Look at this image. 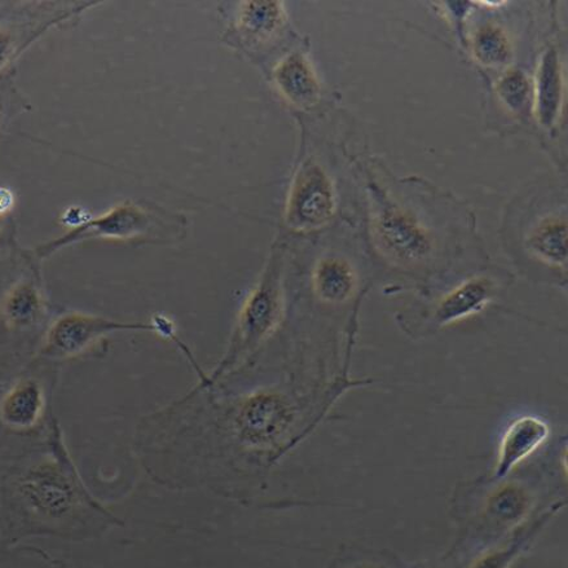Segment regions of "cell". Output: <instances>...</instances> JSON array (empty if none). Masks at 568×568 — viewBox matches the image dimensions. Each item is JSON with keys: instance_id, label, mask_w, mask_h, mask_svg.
Segmentation results:
<instances>
[{"instance_id": "obj_13", "label": "cell", "mask_w": 568, "mask_h": 568, "mask_svg": "<svg viewBox=\"0 0 568 568\" xmlns=\"http://www.w3.org/2000/svg\"><path fill=\"white\" fill-rule=\"evenodd\" d=\"M535 258L551 267H566L568 258V229L565 217L550 216L539 222L526 240Z\"/></svg>"}, {"instance_id": "obj_12", "label": "cell", "mask_w": 568, "mask_h": 568, "mask_svg": "<svg viewBox=\"0 0 568 568\" xmlns=\"http://www.w3.org/2000/svg\"><path fill=\"white\" fill-rule=\"evenodd\" d=\"M43 409L42 386L34 379H22L0 403V422L13 432H30L41 423Z\"/></svg>"}, {"instance_id": "obj_1", "label": "cell", "mask_w": 568, "mask_h": 568, "mask_svg": "<svg viewBox=\"0 0 568 568\" xmlns=\"http://www.w3.org/2000/svg\"><path fill=\"white\" fill-rule=\"evenodd\" d=\"M98 513L54 437L41 456L6 481L0 496V548L28 539L74 536L89 530Z\"/></svg>"}, {"instance_id": "obj_8", "label": "cell", "mask_w": 568, "mask_h": 568, "mask_svg": "<svg viewBox=\"0 0 568 568\" xmlns=\"http://www.w3.org/2000/svg\"><path fill=\"white\" fill-rule=\"evenodd\" d=\"M550 434V425L539 416L526 415L513 419L497 449L495 478L507 477L520 463L538 453L549 440Z\"/></svg>"}, {"instance_id": "obj_7", "label": "cell", "mask_w": 568, "mask_h": 568, "mask_svg": "<svg viewBox=\"0 0 568 568\" xmlns=\"http://www.w3.org/2000/svg\"><path fill=\"white\" fill-rule=\"evenodd\" d=\"M155 227L152 214L135 205L115 206L104 215L92 217L82 227L70 231L65 236L54 240L53 243L42 247V254L58 251L61 246L75 243V241L100 237L112 240H129L145 236Z\"/></svg>"}, {"instance_id": "obj_10", "label": "cell", "mask_w": 568, "mask_h": 568, "mask_svg": "<svg viewBox=\"0 0 568 568\" xmlns=\"http://www.w3.org/2000/svg\"><path fill=\"white\" fill-rule=\"evenodd\" d=\"M495 291L491 278L465 280L439 300L434 310V322L439 326H448L480 314L493 302Z\"/></svg>"}, {"instance_id": "obj_4", "label": "cell", "mask_w": 568, "mask_h": 568, "mask_svg": "<svg viewBox=\"0 0 568 568\" xmlns=\"http://www.w3.org/2000/svg\"><path fill=\"white\" fill-rule=\"evenodd\" d=\"M369 194L373 205V232L378 246L388 258L407 266L429 258L434 248L430 232L406 209L396 204L390 194L377 183L369 184Z\"/></svg>"}, {"instance_id": "obj_20", "label": "cell", "mask_w": 568, "mask_h": 568, "mask_svg": "<svg viewBox=\"0 0 568 568\" xmlns=\"http://www.w3.org/2000/svg\"><path fill=\"white\" fill-rule=\"evenodd\" d=\"M496 93L501 103L515 114H526L532 105L530 78L520 69H508L496 83Z\"/></svg>"}, {"instance_id": "obj_19", "label": "cell", "mask_w": 568, "mask_h": 568, "mask_svg": "<svg viewBox=\"0 0 568 568\" xmlns=\"http://www.w3.org/2000/svg\"><path fill=\"white\" fill-rule=\"evenodd\" d=\"M556 510H549L536 519L530 526H525L513 536L509 542L499 549L489 550L488 554L479 557L470 568H510L520 555L531 546V542L536 539V536L542 530L544 526L547 525L551 516L555 515Z\"/></svg>"}, {"instance_id": "obj_16", "label": "cell", "mask_w": 568, "mask_h": 568, "mask_svg": "<svg viewBox=\"0 0 568 568\" xmlns=\"http://www.w3.org/2000/svg\"><path fill=\"white\" fill-rule=\"evenodd\" d=\"M43 302L41 294L29 283L14 285L0 305V315L8 328L26 329L41 321Z\"/></svg>"}, {"instance_id": "obj_23", "label": "cell", "mask_w": 568, "mask_h": 568, "mask_svg": "<svg viewBox=\"0 0 568 568\" xmlns=\"http://www.w3.org/2000/svg\"><path fill=\"white\" fill-rule=\"evenodd\" d=\"M14 207V194L11 190L0 186V216L10 214Z\"/></svg>"}, {"instance_id": "obj_6", "label": "cell", "mask_w": 568, "mask_h": 568, "mask_svg": "<svg viewBox=\"0 0 568 568\" xmlns=\"http://www.w3.org/2000/svg\"><path fill=\"white\" fill-rule=\"evenodd\" d=\"M294 419L292 404L277 393H258L241 407L237 426L241 438L254 447L277 445Z\"/></svg>"}, {"instance_id": "obj_25", "label": "cell", "mask_w": 568, "mask_h": 568, "mask_svg": "<svg viewBox=\"0 0 568 568\" xmlns=\"http://www.w3.org/2000/svg\"><path fill=\"white\" fill-rule=\"evenodd\" d=\"M352 568H386V567H384L383 565H378V564L364 562V564L355 565Z\"/></svg>"}, {"instance_id": "obj_15", "label": "cell", "mask_w": 568, "mask_h": 568, "mask_svg": "<svg viewBox=\"0 0 568 568\" xmlns=\"http://www.w3.org/2000/svg\"><path fill=\"white\" fill-rule=\"evenodd\" d=\"M283 6L280 2L244 3L239 14V30L247 41H268L284 26L286 13Z\"/></svg>"}, {"instance_id": "obj_24", "label": "cell", "mask_w": 568, "mask_h": 568, "mask_svg": "<svg viewBox=\"0 0 568 568\" xmlns=\"http://www.w3.org/2000/svg\"><path fill=\"white\" fill-rule=\"evenodd\" d=\"M11 38L4 33H0V69L7 64L8 59L11 57Z\"/></svg>"}, {"instance_id": "obj_5", "label": "cell", "mask_w": 568, "mask_h": 568, "mask_svg": "<svg viewBox=\"0 0 568 568\" xmlns=\"http://www.w3.org/2000/svg\"><path fill=\"white\" fill-rule=\"evenodd\" d=\"M336 207L332 179L321 165L308 161L300 169L287 197L286 224L298 232L315 231L331 222Z\"/></svg>"}, {"instance_id": "obj_9", "label": "cell", "mask_w": 568, "mask_h": 568, "mask_svg": "<svg viewBox=\"0 0 568 568\" xmlns=\"http://www.w3.org/2000/svg\"><path fill=\"white\" fill-rule=\"evenodd\" d=\"M565 101V75L561 58L554 47L542 52L532 88L536 119L542 128H555Z\"/></svg>"}, {"instance_id": "obj_17", "label": "cell", "mask_w": 568, "mask_h": 568, "mask_svg": "<svg viewBox=\"0 0 568 568\" xmlns=\"http://www.w3.org/2000/svg\"><path fill=\"white\" fill-rule=\"evenodd\" d=\"M532 508V496L523 486L504 485L487 497L486 513L489 519L501 526H518Z\"/></svg>"}, {"instance_id": "obj_3", "label": "cell", "mask_w": 568, "mask_h": 568, "mask_svg": "<svg viewBox=\"0 0 568 568\" xmlns=\"http://www.w3.org/2000/svg\"><path fill=\"white\" fill-rule=\"evenodd\" d=\"M123 331L152 332L176 342V326L165 315H154L150 323H123L81 313L62 315L47 332L43 352L53 357H74L88 352L108 334Z\"/></svg>"}, {"instance_id": "obj_22", "label": "cell", "mask_w": 568, "mask_h": 568, "mask_svg": "<svg viewBox=\"0 0 568 568\" xmlns=\"http://www.w3.org/2000/svg\"><path fill=\"white\" fill-rule=\"evenodd\" d=\"M91 220L92 215L89 213V210L80 206H70L61 215V223L72 231L82 227V225L88 224Z\"/></svg>"}, {"instance_id": "obj_21", "label": "cell", "mask_w": 568, "mask_h": 568, "mask_svg": "<svg viewBox=\"0 0 568 568\" xmlns=\"http://www.w3.org/2000/svg\"><path fill=\"white\" fill-rule=\"evenodd\" d=\"M0 568H64L47 551L30 546L0 548Z\"/></svg>"}, {"instance_id": "obj_11", "label": "cell", "mask_w": 568, "mask_h": 568, "mask_svg": "<svg viewBox=\"0 0 568 568\" xmlns=\"http://www.w3.org/2000/svg\"><path fill=\"white\" fill-rule=\"evenodd\" d=\"M274 81L278 92L295 106L310 108L321 100V81L313 62L302 52L290 53L278 62Z\"/></svg>"}, {"instance_id": "obj_14", "label": "cell", "mask_w": 568, "mask_h": 568, "mask_svg": "<svg viewBox=\"0 0 568 568\" xmlns=\"http://www.w3.org/2000/svg\"><path fill=\"white\" fill-rule=\"evenodd\" d=\"M355 290V271L347 261L329 256L317 263L314 271V291L318 300L331 305H341L353 297Z\"/></svg>"}, {"instance_id": "obj_18", "label": "cell", "mask_w": 568, "mask_h": 568, "mask_svg": "<svg viewBox=\"0 0 568 568\" xmlns=\"http://www.w3.org/2000/svg\"><path fill=\"white\" fill-rule=\"evenodd\" d=\"M474 58L487 68H507L513 60L510 38L501 27L488 22L478 28L471 41Z\"/></svg>"}, {"instance_id": "obj_2", "label": "cell", "mask_w": 568, "mask_h": 568, "mask_svg": "<svg viewBox=\"0 0 568 568\" xmlns=\"http://www.w3.org/2000/svg\"><path fill=\"white\" fill-rule=\"evenodd\" d=\"M282 314V260L280 256L272 255L261 282L248 294L244 306L241 307L236 329L231 338L227 353L213 375L207 376L206 383L202 387L213 386L224 373L255 352L276 331Z\"/></svg>"}]
</instances>
